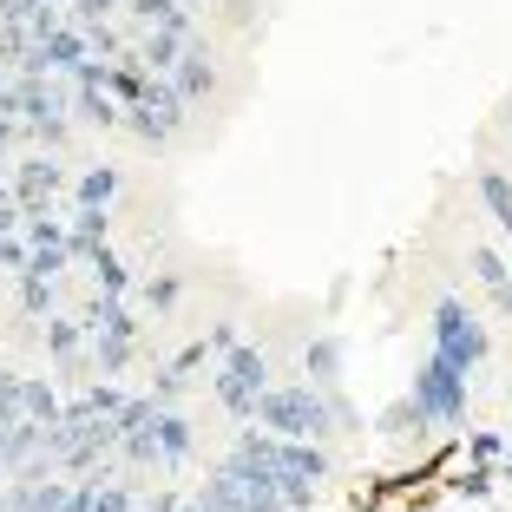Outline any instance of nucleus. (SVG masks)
Instances as JSON below:
<instances>
[{
  "instance_id": "f257e3e1",
  "label": "nucleus",
  "mask_w": 512,
  "mask_h": 512,
  "mask_svg": "<svg viewBox=\"0 0 512 512\" xmlns=\"http://www.w3.org/2000/svg\"><path fill=\"white\" fill-rule=\"evenodd\" d=\"M407 401L421 407V421L434 427V440L440 434H460V427H467V414H473V375H460L447 355H434V348H427L421 362H414Z\"/></svg>"
},
{
  "instance_id": "f03ea898",
  "label": "nucleus",
  "mask_w": 512,
  "mask_h": 512,
  "mask_svg": "<svg viewBox=\"0 0 512 512\" xmlns=\"http://www.w3.org/2000/svg\"><path fill=\"white\" fill-rule=\"evenodd\" d=\"M256 427H270L276 440H335L329 394L309 381H270L256 401Z\"/></svg>"
},
{
  "instance_id": "7ed1b4c3",
  "label": "nucleus",
  "mask_w": 512,
  "mask_h": 512,
  "mask_svg": "<svg viewBox=\"0 0 512 512\" xmlns=\"http://www.w3.org/2000/svg\"><path fill=\"white\" fill-rule=\"evenodd\" d=\"M427 348L447 355L460 375H480V368L493 362V329L473 316V302H460L447 289V296H434V309H427Z\"/></svg>"
},
{
  "instance_id": "20e7f679",
  "label": "nucleus",
  "mask_w": 512,
  "mask_h": 512,
  "mask_svg": "<svg viewBox=\"0 0 512 512\" xmlns=\"http://www.w3.org/2000/svg\"><path fill=\"white\" fill-rule=\"evenodd\" d=\"M66 191H73V184H66L60 151H33V158L14 165V178H7V197H14L20 211H53Z\"/></svg>"
},
{
  "instance_id": "39448f33",
  "label": "nucleus",
  "mask_w": 512,
  "mask_h": 512,
  "mask_svg": "<svg viewBox=\"0 0 512 512\" xmlns=\"http://www.w3.org/2000/svg\"><path fill=\"white\" fill-rule=\"evenodd\" d=\"M171 86H178V99L191 112L217 99V60H211V40H204V33H191V53L171 66Z\"/></svg>"
},
{
  "instance_id": "423d86ee",
  "label": "nucleus",
  "mask_w": 512,
  "mask_h": 512,
  "mask_svg": "<svg viewBox=\"0 0 512 512\" xmlns=\"http://www.w3.org/2000/svg\"><path fill=\"white\" fill-rule=\"evenodd\" d=\"M151 440H158V453H165V473H178L197 453V427H191L184 407H158V414H151Z\"/></svg>"
},
{
  "instance_id": "0eeeda50",
  "label": "nucleus",
  "mask_w": 512,
  "mask_h": 512,
  "mask_svg": "<svg viewBox=\"0 0 512 512\" xmlns=\"http://www.w3.org/2000/svg\"><path fill=\"white\" fill-rule=\"evenodd\" d=\"M467 270L480 276L486 302H493L499 316H512V263H506V250H493V243H473V250H467Z\"/></svg>"
},
{
  "instance_id": "6e6552de",
  "label": "nucleus",
  "mask_w": 512,
  "mask_h": 512,
  "mask_svg": "<svg viewBox=\"0 0 512 512\" xmlns=\"http://www.w3.org/2000/svg\"><path fill=\"white\" fill-rule=\"evenodd\" d=\"M342 368H348L342 335H309L302 342V381L309 388H342Z\"/></svg>"
},
{
  "instance_id": "1a4fd4ad",
  "label": "nucleus",
  "mask_w": 512,
  "mask_h": 512,
  "mask_svg": "<svg viewBox=\"0 0 512 512\" xmlns=\"http://www.w3.org/2000/svg\"><path fill=\"white\" fill-rule=\"evenodd\" d=\"M368 427H375L381 440H394V447H427V440H434V427L421 421V407L407 401V394H401V401H388Z\"/></svg>"
},
{
  "instance_id": "9d476101",
  "label": "nucleus",
  "mask_w": 512,
  "mask_h": 512,
  "mask_svg": "<svg viewBox=\"0 0 512 512\" xmlns=\"http://www.w3.org/2000/svg\"><path fill=\"white\" fill-rule=\"evenodd\" d=\"M86 355H92V375H99V381H119L125 368L138 362V335H119V329H92V335H86Z\"/></svg>"
},
{
  "instance_id": "9b49d317",
  "label": "nucleus",
  "mask_w": 512,
  "mask_h": 512,
  "mask_svg": "<svg viewBox=\"0 0 512 512\" xmlns=\"http://www.w3.org/2000/svg\"><path fill=\"white\" fill-rule=\"evenodd\" d=\"M125 191V171L119 165H86L73 178V191H66V204H86V211H112Z\"/></svg>"
},
{
  "instance_id": "f8f14e48",
  "label": "nucleus",
  "mask_w": 512,
  "mask_h": 512,
  "mask_svg": "<svg viewBox=\"0 0 512 512\" xmlns=\"http://www.w3.org/2000/svg\"><path fill=\"white\" fill-rule=\"evenodd\" d=\"M132 53H138V66H145V73H165V79H171V66L191 53V33H178V27H151V33H138Z\"/></svg>"
},
{
  "instance_id": "ddd939ff",
  "label": "nucleus",
  "mask_w": 512,
  "mask_h": 512,
  "mask_svg": "<svg viewBox=\"0 0 512 512\" xmlns=\"http://www.w3.org/2000/svg\"><path fill=\"white\" fill-rule=\"evenodd\" d=\"M66 243H73V263H86L99 243H112V211H86V204H66Z\"/></svg>"
},
{
  "instance_id": "4468645a",
  "label": "nucleus",
  "mask_w": 512,
  "mask_h": 512,
  "mask_svg": "<svg viewBox=\"0 0 512 512\" xmlns=\"http://www.w3.org/2000/svg\"><path fill=\"white\" fill-rule=\"evenodd\" d=\"M217 375H230L237 388H256V394H263V388L276 381V375H270V355H263L256 342H237L230 355H217Z\"/></svg>"
},
{
  "instance_id": "2eb2a0df",
  "label": "nucleus",
  "mask_w": 512,
  "mask_h": 512,
  "mask_svg": "<svg viewBox=\"0 0 512 512\" xmlns=\"http://www.w3.org/2000/svg\"><path fill=\"white\" fill-rule=\"evenodd\" d=\"M125 20H132L138 33H151V27H178V33H197V14L184 7V0H125Z\"/></svg>"
},
{
  "instance_id": "dca6fc26",
  "label": "nucleus",
  "mask_w": 512,
  "mask_h": 512,
  "mask_svg": "<svg viewBox=\"0 0 512 512\" xmlns=\"http://www.w3.org/2000/svg\"><path fill=\"white\" fill-rule=\"evenodd\" d=\"M473 191H480V211L493 217L499 230H506V243H512V178L499 165H480V178H473Z\"/></svg>"
},
{
  "instance_id": "f3484780",
  "label": "nucleus",
  "mask_w": 512,
  "mask_h": 512,
  "mask_svg": "<svg viewBox=\"0 0 512 512\" xmlns=\"http://www.w3.org/2000/svg\"><path fill=\"white\" fill-rule=\"evenodd\" d=\"M86 270H92V289H106V296H132L138 289V276H132V263H125L112 243H99V250L86 256Z\"/></svg>"
},
{
  "instance_id": "a211bd4d",
  "label": "nucleus",
  "mask_w": 512,
  "mask_h": 512,
  "mask_svg": "<svg viewBox=\"0 0 512 512\" xmlns=\"http://www.w3.org/2000/svg\"><path fill=\"white\" fill-rule=\"evenodd\" d=\"M20 414L40 421V427H53L66 414V388H60V381H46V375H27V388H20Z\"/></svg>"
},
{
  "instance_id": "6ab92c4d",
  "label": "nucleus",
  "mask_w": 512,
  "mask_h": 512,
  "mask_svg": "<svg viewBox=\"0 0 512 512\" xmlns=\"http://www.w3.org/2000/svg\"><path fill=\"white\" fill-rule=\"evenodd\" d=\"M499 486H506L499 467H473V460H467V473H453V480H447V499H460V506H493Z\"/></svg>"
},
{
  "instance_id": "aec40b11",
  "label": "nucleus",
  "mask_w": 512,
  "mask_h": 512,
  "mask_svg": "<svg viewBox=\"0 0 512 512\" xmlns=\"http://www.w3.org/2000/svg\"><path fill=\"white\" fill-rule=\"evenodd\" d=\"M73 125H92V132H119L125 106L112 92H73Z\"/></svg>"
},
{
  "instance_id": "412c9836",
  "label": "nucleus",
  "mask_w": 512,
  "mask_h": 512,
  "mask_svg": "<svg viewBox=\"0 0 512 512\" xmlns=\"http://www.w3.org/2000/svg\"><path fill=\"white\" fill-rule=\"evenodd\" d=\"M14 289H20V316H27V322L60 316V283H46V276L20 270V276H14Z\"/></svg>"
},
{
  "instance_id": "4be33fe9",
  "label": "nucleus",
  "mask_w": 512,
  "mask_h": 512,
  "mask_svg": "<svg viewBox=\"0 0 512 512\" xmlns=\"http://www.w3.org/2000/svg\"><path fill=\"white\" fill-rule=\"evenodd\" d=\"M132 302L145 309V316H178V302H184V276H145V283L132 289Z\"/></svg>"
},
{
  "instance_id": "5701e85b",
  "label": "nucleus",
  "mask_w": 512,
  "mask_h": 512,
  "mask_svg": "<svg viewBox=\"0 0 512 512\" xmlns=\"http://www.w3.org/2000/svg\"><path fill=\"white\" fill-rule=\"evenodd\" d=\"M145 86H151V73L138 66V53H119V60L106 66V92L119 99V106H138V99H145Z\"/></svg>"
},
{
  "instance_id": "b1692460",
  "label": "nucleus",
  "mask_w": 512,
  "mask_h": 512,
  "mask_svg": "<svg viewBox=\"0 0 512 512\" xmlns=\"http://www.w3.org/2000/svg\"><path fill=\"white\" fill-rule=\"evenodd\" d=\"M119 132H132L138 145H151V151H165L171 138H178V125H171V119H158L151 106H125V125H119Z\"/></svg>"
},
{
  "instance_id": "393cba45",
  "label": "nucleus",
  "mask_w": 512,
  "mask_h": 512,
  "mask_svg": "<svg viewBox=\"0 0 512 512\" xmlns=\"http://www.w3.org/2000/svg\"><path fill=\"white\" fill-rule=\"evenodd\" d=\"M506 447H512V434H499V427H473V434L460 440V453H467L473 467H499V460H506Z\"/></svg>"
},
{
  "instance_id": "a878e982",
  "label": "nucleus",
  "mask_w": 512,
  "mask_h": 512,
  "mask_svg": "<svg viewBox=\"0 0 512 512\" xmlns=\"http://www.w3.org/2000/svg\"><path fill=\"white\" fill-rule=\"evenodd\" d=\"M125 0H66V20L73 27H99V20H119Z\"/></svg>"
},
{
  "instance_id": "bb28decb",
  "label": "nucleus",
  "mask_w": 512,
  "mask_h": 512,
  "mask_svg": "<svg viewBox=\"0 0 512 512\" xmlns=\"http://www.w3.org/2000/svg\"><path fill=\"white\" fill-rule=\"evenodd\" d=\"M27 270L46 276V283H60V276L73 270V250H66V243H53V250H27Z\"/></svg>"
},
{
  "instance_id": "cd10ccee",
  "label": "nucleus",
  "mask_w": 512,
  "mask_h": 512,
  "mask_svg": "<svg viewBox=\"0 0 512 512\" xmlns=\"http://www.w3.org/2000/svg\"><path fill=\"white\" fill-rule=\"evenodd\" d=\"M92 512H138V486L99 480V493H92Z\"/></svg>"
},
{
  "instance_id": "c85d7f7f",
  "label": "nucleus",
  "mask_w": 512,
  "mask_h": 512,
  "mask_svg": "<svg viewBox=\"0 0 512 512\" xmlns=\"http://www.w3.org/2000/svg\"><path fill=\"white\" fill-rule=\"evenodd\" d=\"M86 46H92V60H119V53H132V46H125V33L112 27V20H99V27H86Z\"/></svg>"
},
{
  "instance_id": "c756f323",
  "label": "nucleus",
  "mask_w": 512,
  "mask_h": 512,
  "mask_svg": "<svg viewBox=\"0 0 512 512\" xmlns=\"http://www.w3.org/2000/svg\"><path fill=\"white\" fill-rule=\"evenodd\" d=\"M322 394H329V414H335V434H362V407H355V401H348V388H322Z\"/></svg>"
},
{
  "instance_id": "7c9ffc66",
  "label": "nucleus",
  "mask_w": 512,
  "mask_h": 512,
  "mask_svg": "<svg viewBox=\"0 0 512 512\" xmlns=\"http://www.w3.org/2000/svg\"><path fill=\"white\" fill-rule=\"evenodd\" d=\"M211 362H217V355H211V342H184V348H178V355H171L165 368H178L184 381H197V375H204V368H211Z\"/></svg>"
},
{
  "instance_id": "2f4dec72",
  "label": "nucleus",
  "mask_w": 512,
  "mask_h": 512,
  "mask_svg": "<svg viewBox=\"0 0 512 512\" xmlns=\"http://www.w3.org/2000/svg\"><path fill=\"white\" fill-rule=\"evenodd\" d=\"M20 388H27V375H14V368H0V427L27 421V414H20Z\"/></svg>"
},
{
  "instance_id": "473e14b6",
  "label": "nucleus",
  "mask_w": 512,
  "mask_h": 512,
  "mask_svg": "<svg viewBox=\"0 0 512 512\" xmlns=\"http://www.w3.org/2000/svg\"><path fill=\"white\" fill-rule=\"evenodd\" d=\"M0 270L7 276L27 270V237H20V230H0Z\"/></svg>"
},
{
  "instance_id": "72a5a7b5",
  "label": "nucleus",
  "mask_w": 512,
  "mask_h": 512,
  "mask_svg": "<svg viewBox=\"0 0 512 512\" xmlns=\"http://www.w3.org/2000/svg\"><path fill=\"white\" fill-rule=\"evenodd\" d=\"M178 486H158V493H138V512H178Z\"/></svg>"
},
{
  "instance_id": "f704fd0d",
  "label": "nucleus",
  "mask_w": 512,
  "mask_h": 512,
  "mask_svg": "<svg viewBox=\"0 0 512 512\" xmlns=\"http://www.w3.org/2000/svg\"><path fill=\"white\" fill-rule=\"evenodd\" d=\"M204 342H211V355H230L243 335H237V322H211V335H204Z\"/></svg>"
},
{
  "instance_id": "c9c22d12",
  "label": "nucleus",
  "mask_w": 512,
  "mask_h": 512,
  "mask_svg": "<svg viewBox=\"0 0 512 512\" xmlns=\"http://www.w3.org/2000/svg\"><path fill=\"white\" fill-rule=\"evenodd\" d=\"M40 7H46V0H0V20H14V27H20V20H33Z\"/></svg>"
},
{
  "instance_id": "e433bc0d",
  "label": "nucleus",
  "mask_w": 512,
  "mask_h": 512,
  "mask_svg": "<svg viewBox=\"0 0 512 512\" xmlns=\"http://www.w3.org/2000/svg\"><path fill=\"white\" fill-rule=\"evenodd\" d=\"M0 480H7V427H0Z\"/></svg>"
},
{
  "instance_id": "4c0bfd02",
  "label": "nucleus",
  "mask_w": 512,
  "mask_h": 512,
  "mask_svg": "<svg viewBox=\"0 0 512 512\" xmlns=\"http://www.w3.org/2000/svg\"><path fill=\"white\" fill-rule=\"evenodd\" d=\"M178 512H197V499H178Z\"/></svg>"
},
{
  "instance_id": "58836bf2",
  "label": "nucleus",
  "mask_w": 512,
  "mask_h": 512,
  "mask_svg": "<svg viewBox=\"0 0 512 512\" xmlns=\"http://www.w3.org/2000/svg\"><path fill=\"white\" fill-rule=\"evenodd\" d=\"M184 7H191V14H197V7H211V0H184Z\"/></svg>"
},
{
  "instance_id": "ea45409f",
  "label": "nucleus",
  "mask_w": 512,
  "mask_h": 512,
  "mask_svg": "<svg viewBox=\"0 0 512 512\" xmlns=\"http://www.w3.org/2000/svg\"><path fill=\"white\" fill-rule=\"evenodd\" d=\"M0 512H7V480H0Z\"/></svg>"
},
{
  "instance_id": "a19ab883",
  "label": "nucleus",
  "mask_w": 512,
  "mask_h": 512,
  "mask_svg": "<svg viewBox=\"0 0 512 512\" xmlns=\"http://www.w3.org/2000/svg\"><path fill=\"white\" fill-rule=\"evenodd\" d=\"M0 197H7V171H0Z\"/></svg>"
},
{
  "instance_id": "79ce46f5",
  "label": "nucleus",
  "mask_w": 512,
  "mask_h": 512,
  "mask_svg": "<svg viewBox=\"0 0 512 512\" xmlns=\"http://www.w3.org/2000/svg\"><path fill=\"white\" fill-rule=\"evenodd\" d=\"M506 263H512V243H506Z\"/></svg>"
},
{
  "instance_id": "37998d69",
  "label": "nucleus",
  "mask_w": 512,
  "mask_h": 512,
  "mask_svg": "<svg viewBox=\"0 0 512 512\" xmlns=\"http://www.w3.org/2000/svg\"><path fill=\"white\" fill-rule=\"evenodd\" d=\"M506 119H512V106H506Z\"/></svg>"
}]
</instances>
